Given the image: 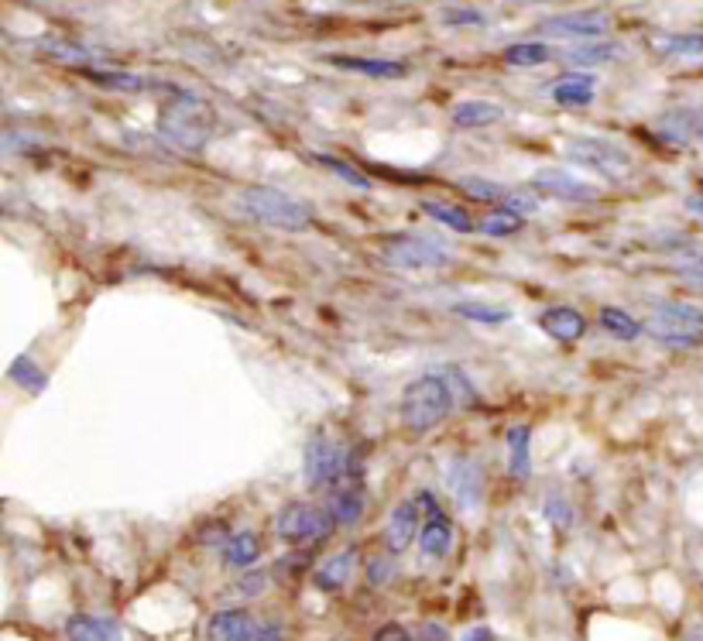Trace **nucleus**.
Wrapping results in <instances>:
<instances>
[{
  "label": "nucleus",
  "mask_w": 703,
  "mask_h": 641,
  "mask_svg": "<svg viewBox=\"0 0 703 641\" xmlns=\"http://www.w3.org/2000/svg\"><path fill=\"white\" fill-rule=\"evenodd\" d=\"M213 110L196 93L172 90V100L158 110V134L179 151H203L213 138Z\"/></svg>",
  "instance_id": "f257e3e1"
},
{
  "label": "nucleus",
  "mask_w": 703,
  "mask_h": 641,
  "mask_svg": "<svg viewBox=\"0 0 703 641\" xmlns=\"http://www.w3.org/2000/svg\"><path fill=\"white\" fill-rule=\"evenodd\" d=\"M237 210L251 220L265 223L271 230H289V234H299L313 223V210L306 203H299L295 196L271 186H247L237 192Z\"/></svg>",
  "instance_id": "f03ea898"
},
{
  "label": "nucleus",
  "mask_w": 703,
  "mask_h": 641,
  "mask_svg": "<svg viewBox=\"0 0 703 641\" xmlns=\"http://www.w3.org/2000/svg\"><path fill=\"white\" fill-rule=\"evenodd\" d=\"M453 405H457V395H453V388L439 371L426 374V378H415L402 391V426L409 432H429L439 422L450 419Z\"/></svg>",
  "instance_id": "7ed1b4c3"
},
{
  "label": "nucleus",
  "mask_w": 703,
  "mask_h": 641,
  "mask_svg": "<svg viewBox=\"0 0 703 641\" xmlns=\"http://www.w3.org/2000/svg\"><path fill=\"white\" fill-rule=\"evenodd\" d=\"M645 333L652 336L655 343L673 350H690L703 343V309L693 306V302H659L652 309L649 323H645Z\"/></svg>",
  "instance_id": "20e7f679"
},
{
  "label": "nucleus",
  "mask_w": 703,
  "mask_h": 641,
  "mask_svg": "<svg viewBox=\"0 0 703 641\" xmlns=\"http://www.w3.org/2000/svg\"><path fill=\"white\" fill-rule=\"evenodd\" d=\"M357 467L354 453L347 443H340L330 432H313L306 443V456H302V474L306 484L319 491V487H333L340 477H347Z\"/></svg>",
  "instance_id": "39448f33"
},
{
  "label": "nucleus",
  "mask_w": 703,
  "mask_h": 641,
  "mask_svg": "<svg viewBox=\"0 0 703 641\" xmlns=\"http://www.w3.org/2000/svg\"><path fill=\"white\" fill-rule=\"evenodd\" d=\"M381 258L391 268H443V264L453 261V247L426 234H398L381 244Z\"/></svg>",
  "instance_id": "423d86ee"
},
{
  "label": "nucleus",
  "mask_w": 703,
  "mask_h": 641,
  "mask_svg": "<svg viewBox=\"0 0 703 641\" xmlns=\"http://www.w3.org/2000/svg\"><path fill=\"white\" fill-rule=\"evenodd\" d=\"M333 525L337 522L330 518V511H319L302 501H289L275 515V535L289 546H313V542L330 535Z\"/></svg>",
  "instance_id": "0eeeda50"
},
{
  "label": "nucleus",
  "mask_w": 703,
  "mask_h": 641,
  "mask_svg": "<svg viewBox=\"0 0 703 641\" xmlns=\"http://www.w3.org/2000/svg\"><path fill=\"white\" fill-rule=\"evenodd\" d=\"M566 155H570V162L590 168V172H597V175H607V179H618V175H625L631 168V158L625 155V151H621L618 144L601 141V138L570 141Z\"/></svg>",
  "instance_id": "6e6552de"
},
{
  "label": "nucleus",
  "mask_w": 703,
  "mask_h": 641,
  "mask_svg": "<svg viewBox=\"0 0 703 641\" xmlns=\"http://www.w3.org/2000/svg\"><path fill=\"white\" fill-rule=\"evenodd\" d=\"M607 28H611V14L607 11H566L539 24L542 35L566 38V42H594V38L607 35Z\"/></svg>",
  "instance_id": "1a4fd4ad"
},
{
  "label": "nucleus",
  "mask_w": 703,
  "mask_h": 641,
  "mask_svg": "<svg viewBox=\"0 0 703 641\" xmlns=\"http://www.w3.org/2000/svg\"><path fill=\"white\" fill-rule=\"evenodd\" d=\"M422 504V532H419V552L426 559H446L453 549V522L439 508L429 491H419Z\"/></svg>",
  "instance_id": "9d476101"
},
{
  "label": "nucleus",
  "mask_w": 703,
  "mask_h": 641,
  "mask_svg": "<svg viewBox=\"0 0 703 641\" xmlns=\"http://www.w3.org/2000/svg\"><path fill=\"white\" fill-rule=\"evenodd\" d=\"M364 484H361V470H350L347 477H340L333 487H326V511L330 518L343 528L357 525L364 518Z\"/></svg>",
  "instance_id": "9b49d317"
},
{
  "label": "nucleus",
  "mask_w": 703,
  "mask_h": 641,
  "mask_svg": "<svg viewBox=\"0 0 703 641\" xmlns=\"http://www.w3.org/2000/svg\"><path fill=\"white\" fill-rule=\"evenodd\" d=\"M446 484L453 491V501H457L460 511H477L484 501V470L474 456H457L446 470Z\"/></svg>",
  "instance_id": "f8f14e48"
},
{
  "label": "nucleus",
  "mask_w": 703,
  "mask_h": 641,
  "mask_svg": "<svg viewBox=\"0 0 703 641\" xmlns=\"http://www.w3.org/2000/svg\"><path fill=\"white\" fill-rule=\"evenodd\" d=\"M529 186L549 199H563V203H594V199L601 196L597 186H590V182L577 179V175L563 172V168H542V172L532 175Z\"/></svg>",
  "instance_id": "ddd939ff"
},
{
  "label": "nucleus",
  "mask_w": 703,
  "mask_h": 641,
  "mask_svg": "<svg viewBox=\"0 0 703 641\" xmlns=\"http://www.w3.org/2000/svg\"><path fill=\"white\" fill-rule=\"evenodd\" d=\"M422 532V504L419 498H405L391 508L385 522V546L388 552H405L412 546V539H419Z\"/></svg>",
  "instance_id": "4468645a"
},
{
  "label": "nucleus",
  "mask_w": 703,
  "mask_h": 641,
  "mask_svg": "<svg viewBox=\"0 0 703 641\" xmlns=\"http://www.w3.org/2000/svg\"><path fill=\"white\" fill-rule=\"evenodd\" d=\"M549 100L559 103V107H590L597 96V79L590 76V72H566V76H559L556 83L546 86Z\"/></svg>",
  "instance_id": "2eb2a0df"
},
{
  "label": "nucleus",
  "mask_w": 703,
  "mask_h": 641,
  "mask_svg": "<svg viewBox=\"0 0 703 641\" xmlns=\"http://www.w3.org/2000/svg\"><path fill=\"white\" fill-rule=\"evenodd\" d=\"M261 621L251 618L241 607H227V611H217L206 624V635L210 641H254Z\"/></svg>",
  "instance_id": "dca6fc26"
},
{
  "label": "nucleus",
  "mask_w": 703,
  "mask_h": 641,
  "mask_svg": "<svg viewBox=\"0 0 703 641\" xmlns=\"http://www.w3.org/2000/svg\"><path fill=\"white\" fill-rule=\"evenodd\" d=\"M354 566H357V549L347 546L340 552H333V556H326L323 563L313 570V583L323 594H337L350 583V576H354Z\"/></svg>",
  "instance_id": "f3484780"
},
{
  "label": "nucleus",
  "mask_w": 703,
  "mask_h": 641,
  "mask_svg": "<svg viewBox=\"0 0 703 641\" xmlns=\"http://www.w3.org/2000/svg\"><path fill=\"white\" fill-rule=\"evenodd\" d=\"M326 62L347 72H361V76L371 79H405L409 76V66L398 59H367V55H326Z\"/></svg>",
  "instance_id": "a211bd4d"
},
{
  "label": "nucleus",
  "mask_w": 703,
  "mask_h": 641,
  "mask_svg": "<svg viewBox=\"0 0 703 641\" xmlns=\"http://www.w3.org/2000/svg\"><path fill=\"white\" fill-rule=\"evenodd\" d=\"M539 326L549 336H553V340H559V343H573V340H580V336L587 333V319H583V312L573 309V306L546 309L539 316Z\"/></svg>",
  "instance_id": "6ab92c4d"
},
{
  "label": "nucleus",
  "mask_w": 703,
  "mask_h": 641,
  "mask_svg": "<svg viewBox=\"0 0 703 641\" xmlns=\"http://www.w3.org/2000/svg\"><path fill=\"white\" fill-rule=\"evenodd\" d=\"M69 641H124V628L114 618H97V614H73L66 621Z\"/></svg>",
  "instance_id": "aec40b11"
},
{
  "label": "nucleus",
  "mask_w": 703,
  "mask_h": 641,
  "mask_svg": "<svg viewBox=\"0 0 703 641\" xmlns=\"http://www.w3.org/2000/svg\"><path fill=\"white\" fill-rule=\"evenodd\" d=\"M559 59H563L566 66H607V62L621 59V45L618 42H604V38H594V42L570 45L566 52H559Z\"/></svg>",
  "instance_id": "412c9836"
},
{
  "label": "nucleus",
  "mask_w": 703,
  "mask_h": 641,
  "mask_svg": "<svg viewBox=\"0 0 703 641\" xmlns=\"http://www.w3.org/2000/svg\"><path fill=\"white\" fill-rule=\"evenodd\" d=\"M453 124L463 127V131H477V127H491L505 117V110L491 100H463L450 110Z\"/></svg>",
  "instance_id": "4be33fe9"
},
{
  "label": "nucleus",
  "mask_w": 703,
  "mask_h": 641,
  "mask_svg": "<svg viewBox=\"0 0 703 641\" xmlns=\"http://www.w3.org/2000/svg\"><path fill=\"white\" fill-rule=\"evenodd\" d=\"M505 443H508V474L515 480H529V474H532V429L511 426Z\"/></svg>",
  "instance_id": "5701e85b"
},
{
  "label": "nucleus",
  "mask_w": 703,
  "mask_h": 641,
  "mask_svg": "<svg viewBox=\"0 0 703 641\" xmlns=\"http://www.w3.org/2000/svg\"><path fill=\"white\" fill-rule=\"evenodd\" d=\"M83 76L90 79V83L103 86V90H117V93H141V90H148V86H151L145 76H138V72H121V69H93V66H86Z\"/></svg>",
  "instance_id": "b1692460"
},
{
  "label": "nucleus",
  "mask_w": 703,
  "mask_h": 641,
  "mask_svg": "<svg viewBox=\"0 0 703 641\" xmlns=\"http://www.w3.org/2000/svg\"><path fill=\"white\" fill-rule=\"evenodd\" d=\"M258 556H261V542L254 532H237L223 542V559H227V566H234V570H251V566L258 563Z\"/></svg>",
  "instance_id": "393cba45"
},
{
  "label": "nucleus",
  "mask_w": 703,
  "mask_h": 641,
  "mask_svg": "<svg viewBox=\"0 0 703 641\" xmlns=\"http://www.w3.org/2000/svg\"><path fill=\"white\" fill-rule=\"evenodd\" d=\"M419 210L426 216H433L436 223H443V227L457 230V234H467V230H474L477 223L470 220L467 210H460V206H450V203H436V199H422Z\"/></svg>",
  "instance_id": "a878e982"
},
{
  "label": "nucleus",
  "mask_w": 703,
  "mask_h": 641,
  "mask_svg": "<svg viewBox=\"0 0 703 641\" xmlns=\"http://www.w3.org/2000/svg\"><path fill=\"white\" fill-rule=\"evenodd\" d=\"M597 323H601L604 333L618 336V340H635V336H642V330H645L638 319H631L628 312L618 306H604L601 312H597Z\"/></svg>",
  "instance_id": "bb28decb"
},
{
  "label": "nucleus",
  "mask_w": 703,
  "mask_h": 641,
  "mask_svg": "<svg viewBox=\"0 0 703 641\" xmlns=\"http://www.w3.org/2000/svg\"><path fill=\"white\" fill-rule=\"evenodd\" d=\"M553 59V48L546 42H515L505 48V62L515 69H532V66H542V62Z\"/></svg>",
  "instance_id": "cd10ccee"
},
{
  "label": "nucleus",
  "mask_w": 703,
  "mask_h": 641,
  "mask_svg": "<svg viewBox=\"0 0 703 641\" xmlns=\"http://www.w3.org/2000/svg\"><path fill=\"white\" fill-rule=\"evenodd\" d=\"M453 312L463 319H470V323H481V326H501L511 319V309L505 306H491V302H457Z\"/></svg>",
  "instance_id": "c85d7f7f"
},
{
  "label": "nucleus",
  "mask_w": 703,
  "mask_h": 641,
  "mask_svg": "<svg viewBox=\"0 0 703 641\" xmlns=\"http://www.w3.org/2000/svg\"><path fill=\"white\" fill-rule=\"evenodd\" d=\"M477 230H481L484 237H511L522 230V213H511V210H491L484 213L481 220H477Z\"/></svg>",
  "instance_id": "c756f323"
},
{
  "label": "nucleus",
  "mask_w": 703,
  "mask_h": 641,
  "mask_svg": "<svg viewBox=\"0 0 703 641\" xmlns=\"http://www.w3.org/2000/svg\"><path fill=\"white\" fill-rule=\"evenodd\" d=\"M38 48H42L45 55H52L55 62H79V66H83V62L93 59L90 48H83L76 42H66V38H42Z\"/></svg>",
  "instance_id": "7c9ffc66"
},
{
  "label": "nucleus",
  "mask_w": 703,
  "mask_h": 641,
  "mask_svg": "<svg viewBox=\"0 0 703 641\" xmlns=\"http://www.w3.org/2000/svg\"><path fill=\"white\" fill-rule=\"evenodd\" d=\"M655 48L666 55H703V35L690 31V35H659Z\"/></svg>",
  "instance_id": "2f4dec72"
},
{
  "label": "nucleus",
  "mask_w": 703,
  "mask_h": 641,
  "mask_svg": "<svg viewBox=\"0 0 703 641\" xmlns=\"http://www.w3.org/2000/svg\"><path fill=\"white\" fill-rule=\"evenodd\" d=\"M457 186L467 192L470 199H484V203H501L508 192L505 186H498V182H491V179H481V175H463Z\"/></svg>",
  "instance_id": "473e14b6"
},
{
  "label": "nucleus",
  "mask_w": 703,
  "mask_h": 641,
  "mask_svg": "<svg viewBox=\"0 0 703 641\" xmlns=\"http://www.w3.org/2000/svg\"><path fill=\"white\" fill-rule=\"evenodd\" d=\"M313 158H316V165H323L326 172H333L337 179L347 182V186H354V189H371V179H367L364 172H357L354 165L340 162V158H330V155H313Z\"/></svg>",
  "instance_id": "72a5a7b5"
},
{
  "label": "nucleus",
  "mask_w": 703,
  "mask_h": 641,
  "mask_svg": "<svg viewBox=\"0 0 703 641\" xmlns=\"http://www.w3.org/2000/svg\"><path fill=\"white\" fill-rule=\"evenodd\" d=\"M11 381H18L21 388H28V391H42L45 388L42 367H38L31 357H18V360H14V364H11Z\"/></svg>",
  "instance_id": "f704fd0d"
},
{
  "label": "nucleus",
  "mask_w": 703,
  "mask_h": 641,
  "mask_svg": "<svg viewBox=\"0 0 703 641\" xmlns=\"http://www.w3.org/2000/svg\"><path fill=\"white\" fill-rule=\"evenodd\" d=\"M395 580V552H378V556L367 559V583L371 587H385V583Z\"/></svg>",
  "instance_id": "c9c22d12"
},
{
  "label": "nucleus",
  "mask_w": 703,
  "mask_h": 641,
  "mask_svg": "<svg viewBox=\"0 0 703 641\" xmlns=\"http://www.w3.org/2000/svg\"><path fill=\"white\" fill-rule=\"evenodd\" d=\"M542 515H546L556 528H570L573 525V504L566 501L563 494H549L546 504H542Z\"/></svg>",
  "instance_id": "e433bc0d"
},
{
  "label": "nucleus",
  "mask_w": 703,
  "mask_h": 641,
  "mask_svg": "<svg viewBox=\"0 0 703 641\" xmlns=\"http://www.w3.org/2000/svg\"><path fill=\"white\" fill-rule=\"evenodd\" d=\"M501 206L511 213H522V216H529L539 210V196H535V189H508L505 192V199H501Z\"/></svg>",
  "instance_id": "4c0bfd02"
},
{
  "label": "nucleus",
  "mask_w": 703,
  "mask_h": 641,
  "mask_svg": "<svg viewBox=\"0 0 703 641\" xmlns=\"http://www.w3.org/2000/svg\"><path fill=\"white\" fill-rule=\"evenodd\" d=\"M439 21L443 24H450V28H463V24H474V28H481V24H487V18L477 7H446L443 14H439Z\"/></svg>",
  "instance_id": "58836bf2"
},
{
  "label": "nucleus",
  "mask_w": 703,
  "mask_h": 641,
  "mask_svg": "<svg viewBox=\"0 0 703 641\" xmlns=\"http://www.w3.org/2000/svg\"><path fill=\"white\" fill-rule=\"evenodd\" d=\"M446 378V384H450L453 388V395H457V402L460 398H470V402H474V388H470V381H467V374L463 371H457V367H443V371H439Z\"/></svg>",
  "instance_id": "ea45409f"
},
{
  "label": "nucleus",
  "mask_w": 703,
  "mask_h": 641,
  "mask_svg": "<svg viewBox=\"0 0 703 641\" xmlns=\"http://www.w3.org/2000/svg\"><path fill=\"white\" fill-rule=\"evenodd\" d=\"M265 587H268V576H265V573H247L244 580L237 583V590H241L244 597H258Z\"/></svg>",
  "instance_id": "a19ab883"
},
{
  "label": "nucleus",
  "mask_w": 703,
  "mask_h": 641,
  "mask_svg": "<svg viewBox=\"0 0 703 641\" xmlns=\"http://www.w3.org/2000/svg\"><path fill=\"white\" fill-rule=\"evenodd\" d=\"M374 641H415V638L402 628V624L391 621V624H385V628L374 631Z\"/></svg>",
  "instance_id": "79ce46f5"
},
{
  "label": "nucleus",
  "mask_w": 703,
  "mask_h": 641,
  "mask_svg": "<svg viewBox=\"0 0 703 641\" xmlns=\"http://www.w3.org/2000/svg\"><path fill=\"white\" fill-rule=\"evenodd\" d=\"M686 141L703 144V114L700 110H686Z\"/></svg>",
  "instance_id": "37998d69"
},
{
  "label": "nucleus",
  "mask_w": 703,
  "mask_h": 641,
  "mask_svg": "<svg viewBox=\"0 0 703 641\" xmlns=\"http://www.w3.org/2000/svg\"><path fill=\"white\" fill-rule=\"evenodd\" d=\"M679 275H683L690 285H703V254L700 258H693V261H686L683 268H679Z\"/></svg>",
  "instance_id": "c03bdc74"
},
{
  "label": "nucleus",
  "mask_w": 703,
  "mask_h": 641,
  "mask_svg": "<svg viewBox=\"0 0 703 641\" xmlns=\"http://www.w3.org/2000/svg\"><path fill=\"white\" fill-rule=\"evenodd\" d=\"M415 641H450V635H446L443 624L429 621V624H422V628H419V635H415Z\"/></svg>",
  "instance_id": "a18cd8bd"
},
{
  "label": "nucleus",
  "mask_w": 703,
  "mask_h": 641,
  "mask_svg": "<svg viewBox=\"0 0 703 641\" xmlns=\"http://www.w3.org/2000/svg\"><path fill=\"white\" fill-rule=\"evenodd\" d=\"M254 641H282V628H278L275 621H261V628H258V635H254Z\"/></svg>",
  "instance_id": "49530a36"
},
{
  "label": "nucleus",
  "mask_w": 703,
  "mask_h": 641,
  "mask_svg": "<svg viewBox=\"0 0 703 641\" xmlns=\"http://www.w3.org/2000/svg\"><path fill=\"white\" fill-rule=\"evenodd\" d=\"M460 641H494V631L484 628V624H477V628H467V631H463Z\"/></svg>",
  "instance_id": "de8ad7c7"
},
{
  "label": "nucleus",
  "mask_w": 703,
  "mask_h": 641,
  "mask_svg": "<svg viewBox=\"0 0 703 641\" xmlns=\"http://www.w3.org/2000/svg\"><path fill=\"white\" fill-rule=\"evenodd\" d=\"M686 210L697 213V216H703V189H700V192H693V196L686 199Z\"/></svg>",
  "instance_id": "09e8293b"
},
{
  "label": "nucleus",
  "mask_w": 703,
  "mask_h": 641,
  "mask_svg": "<svg viewBox=\"0 0 703 641\" xmlns=\"http://www.w3.org/2000/svg\"><path fill=\"white\" fill-rule=\"evenodd\" d=\"M686 641H703V624H697V628H693L690 635H686Z\"/></svg>",
  "instance_id": "8fccbe9b"
},
{
  "label": "nucleus",
  "mask_w": 703,
  "mask_h": 641,
  "mask_svg": "<svg viewBox=\"0 0 703 641\" xmlns=\"http://www.w3.org/2000/svg\"><path fill=\"white\" fill-rule=\"evenodd\" d=\"M532 4H546V0H532Z\"/></svg>",
  "instance_id": "3c124183"
}]
</instances>
